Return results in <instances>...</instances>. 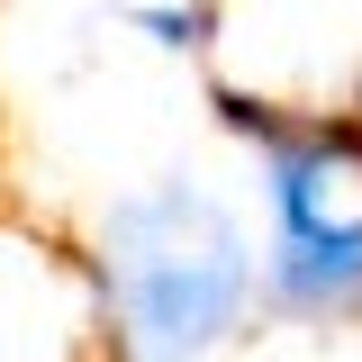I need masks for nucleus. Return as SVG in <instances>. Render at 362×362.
Masks as SVG:
<instances>
[{"instance_id":"f257e3e1","label":"nucleus","mask_w":362,"mask_h":362,"mask_svg":"<svg viewBox=\"0 0 362 362\" xmlns=\"http://www.w3.org/2000/svg\"><path fill=\"white\" fill-rule=\"evenodd\" d=\"M90 317L118 362H209L263 308V254L209 181H145L90 226Z\"/></svg>"},{"instance_id":"f03ea898","label":"nucleus","mask_w":362,"mask_h":362,"mask_svg":"<svg viewBox=\"0 0 362 362\" xmlns=\"http://www.w3.org/2000/svg\"><path fill=\"white\" fill-rule=\"evenodd\" d=\"M218 127L254 145L263 308L290 326H362V109H272L218 82Z\"/></svg>"},{"instance_id":"7ed1b4c3","label":"nucleus","mask_w":362,"mask_h":362,"mask_svg":"<svg viewBox=\"0 0 362 362\" xmlns=\"http://www.w3.org/2000/svg\"><path fill=\"white\" fill-rule=\"evenodd\" d=\"M127 28L154 54H181V64H209L218 54V0H136Z\"/></svg>"}]
</instances>
